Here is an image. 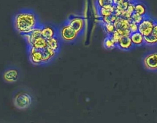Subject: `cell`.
Here are the masks:
<instances>
[{
	"mask_svg": "<svg viewBox=\"0 0 157 123\" xmlns=\"http://www.w3.org/2000/svg\"><path fill=\"white\" fill-rule=\"evenodd\" d=\"M13 24L15 30L21 35L27 34L41 25L37 15L31 9H22L13 18Z\"/></svg>",
	"mask_w": 157,
	"mask_h": 123,
	"instance_id": "6da1fadb",
	"label": "cell"
},
{
	"mask_svg": "<svg viewBox=\"0 0 157 123\" xmlns=\"http://www.w3.org/2000/svg\"><path fill=\"white\" fill-rule=\"evenodd\" d=\"M58 35L63 42L66 43H74L77 41L78 38H80L76 31L65 21L58 26Z\"/></svg>",
	"mask_w": 157,
	"mask_h": 123,
	"instance_id": "7a4b0ae2",
	"label": "cell"
},
{
	"mask_svg": "<svg viewBox=\"0 0 157 123\" xmlns=\"http://www.w3.org/2000/svg\"><path fill=\"white\" fill-rule=\"evenodd\" d=\"M78 34L79 37L82 36L85 31V20L80 15H71L64 21Z\"/></svg>",
	"mask_w": 157,
	"mask_h": 123,
	"instance_id": "3957f363",
	"label": "cell"
},
{
	"mask_svg": "<svg viewBox=\"0 0 157 123\" xmlns=\"http://www.w3.org/2000/svg\"><path fill=\"white\" fill-rule=\"evenodd\" d=\"M32 103L31 95L26 91L18 92L13 97V105L20 110H25L29 107Z\"/></svg>",
	"mask_w": 157,
	"mask_h": 123,
	"instance_id": "277c9868",
	"label": "cell"
},
{
	"mask_svg": "<svg viewBox=\"0 0 157 123\" xmlns=\"http://www.w3.org/2000/svg\"><path fill=\"white\" fill-rule=\"evenodd\" d=\"M143 65L149 71H157V50L150 51L147 53L142 58Z\"/></svg>",
	"mask_w": 157,
	"mask_h": 123,
	"instance_id": "5b68a950",
	"label": "cell"
},
{
	"mask_svg": "<svg viewBox=\"0 0 157 123\" xmlns=\"http://www.w3.org/2000/svg\"><path fill=\"white\" fill-rule=\"evenodd\" d=\"M155 21L148 15L144 17L141 22L138 24V31L144 37L151 34L153 32Z\"/></svg>",
	"mask_w": 157,
	"mask_h": 123,
	"instance_id": "8992f818",
	"label": "cell"
},
{
	"mask_svg": "<svg viewBox=\"0 0 157 123\" xmlns=\"http://www.w3.org/2000/svg\"><path fill=\"white\" fill-rule=\"evenodd\" d=\"M28 53L29 61L34 65H44L42 50H39L33 46H28Z\"/></svg>",
	"mask_w": 157,
	"mask_h": 123,
	"instance_id": "52a82bcc",
	"label": "cell"
},
{
	"mask_svg": "<svg viewBox=\"0 0 157 123\" xmlns=\"http://www.w3.org/2000/svg\"><path fill=\"white\" fill-rule=\"evenodd\" d=\"M58 26L52 24H42L41 28V35L46 40L58 36Z\"/></svg>",
	"mask_w": 157,
	"mask_h": 123,
	"instance_id": "ba28073f",
	"label": "cell"
},
{
	"mask_svg": "<svg viewBox=\"0 0 157 123\" xmlns=\"http://www.w3.org/2000/svg\"><path fill=\"white\" fill-rule=\"evenodd\" d=\"M19 77V71L15 67L7 69L2 73L3 80L9 83H13L17 81Z\"/></svg>",
	"mask_w": 157,
	"mask_h": 123,
	"instance_id": "9c48e42d",
	"label": "cell"
},
{
	"mask_svg": "<svg viewBox=\"0 0 157 123\" xmlns=\"http://www.w3.org/2000/svg\"><path fill=\"white\" fill-rule=\"evenodd\" d=\"M42 26V24H41V25L36 28L35 29H33L29 32L23 35V37L25 39L28 46H32V44H33V42H34V40L36 38L41 36Z\"/></svg>",
	"mask_w": 157,
	"mask_h": 123,
	"instance_id": "30bf717a",
	"label": "cell"
},
{
	"mask_svg": "<svg viewBox=\"0 0 157 123\" xmlns=\"http://www.w3.org/2000/svg\"><path fill=\"white\" fill-rule=\"evenodd\" d=\"M133 47L134 45L131 40L129 36L121 37L117 43V48L124 51L130 50Z\"/></svg>",
	"mask_w": 157,
	"mask_h": 123,
	"instance_id": "8fae6325",
	"label": "cell"
},
{
	"mask_svg": "<svg viewBox=\"0 0 157 123\" xmlns=\"http://www.w3.org/2000/svg\"><path fill=\"white\" fill-rule=\"evenodd\" d=\"M115 9L116 8L115 4L110 5L98 9V13L100 18L107 17L114 14L115 12Z\"/></svg>",
	"mask_w": 157,
	"mask_h": 123,
	"instance_id": "7c38bea8",
	"label": "cell"
},
{
	"mask_svg": "<svg viewBox=\"0 0 157 123\" xmlns=\"http://www.w3.org/2000/svg\"><path fill=\"white\" fill-rule=\"evenodd\" d=\"M47 47L48 48L59 53V51H60L61 43L63 42L61 41L60 38L58 37V35L47 40Z\"/></svg>",
	"mask_w": 157,
	"mask_h": 123,
	"instance_id": "4fadbf2b",
	"label": "cell"
},
{
	"mask_svg": "<svg viewBox=\"0 0 157 123\" xmlns=\"http://www.w3.org/2000/svg\"><path fill=\"white\" fill-rule=\"evenodd\" d=\"M129 37L134 47H139L145 44L144 36L139 31L131 33Z\"/></svg>",
	"mask_w": 157,
	"mask_h": 123,
	"instance_id": "5bb4252c",
	"label": "cell"
},
{
	"mask_svg": "<svg viewBox=\"0 0 157 123\" xmlns=\"http://www.w3.org/2000/svg\"><path fill=\"white\" fill-rule=\"evenodd\" d=\"M134 12L142 16L146 17L147 16V8L146 5L140 1H134Z\"/></svg>",
	"mask_w": 157,
	"mask_h": 123,
	"instance_id": "9a60e30c",
	"label": "cell"
},
{
	"mask_svg": "<svg viewBox=\"0 0 157 123\" xmlns=\"http://www.w3.org/2000/svg\"><path fill=\"white\" fill-rule=\"evenodd\" d=\"M131 22V20L123 18L122 17H118L116 21L113 23L115 29H129V25Z\"/></svg>",
	"mask_w": 157,
	"mask_h": 123,
	"instance_id": "2e32d148",
	"label": "cell"
},
{
	"mask_svg": "<svg viewBox=\"0 0 157 123\" xmlns=\"http://www.w3.org/2000/svg\"><path fill=\"white\" fill-rule=\"evenodd\" d=\"M32 46L39 50L45 49L47 47V40L41 35L34 40Z\"/></svg>",
	"mask_w": 157,
	"mask_h": 123,
	"instance_id": "e0dca14e",
	"label": "cell"
},
{
	"mask_svg": "<svg viewBox=\"0 0 157 123\" xmlns=\"http://www.w3.org/2000/svg\"><path fill=\"white\" fill-rule=\"evenodd\" d=\"M104 47L107 50H112L117 48V43L113 40L110 35H107L103 42Z\"/></svg>",
	"mask_w": 157,
	"mask_h": 123,
	"instance_id": "ac0fdd59",
	"label": "cell"
},
{
	"mask_svg": "<svg viewBox=\"0 0 157 123\" xmlns=\"http://www.w3.org/2000/svg\"><path fill=\"white\" fill-rule=\"evenodd\" d=\"M144 43L148 46L157 45V35L151 33V34L144 37Z\"/></svg>",
	"mask_w": 157,
	"mask_h": 123,
	"instance_id": "d6986e66",
	"label": "cell"
},
{
	"mask_svg": "<svg viewBox=\"0 0 157 123\" xmlns=\"http://www.w3.org/2000/svg\"><path fill=\"white\" fill-rule=\"evenodd\" d=\"M97 9L114 4V0H95Z\"/></svg>",
	"mask_w": 157,
	"mask_h": 123,
	"instance_id": "ffe728a7",
	"label": "cell"
},
{
	"mask_svg": "<svg viewBox=\"0 0 157 123\" xmlns=\"http://www.w3.org/2000/svg\"><path fill=\"white\" fill-rule=\"evenodd\" d=\"M102 27L107 35H111L116 29L113 23H104Z\"/></svg>",
	"mask_w": 157,
	"mask_h": 123,
	"instance_id": "44dd1931",
	"label": "cell"
},
{
	"mask_svg": "<svg viewBox=\"0 0 157 123\" xmlns=\"http://www.w3.org/2000/svg\"><path fill=\"white\" fill-rule=\"evenodd\" d=\"M144 17H142L135 12H134L131 17V21H133L137 24H139V23L141 22V21L143 20Z\"/></svg>",
	"mask_w": 157,
	"mask_h": 123,
	"instance_id": "7402d4cb",
	"label": "cell"
},
{
	"mask_svg": "<svg viewBox=\"0 0 157 123\" xmlns=\"http://www.w3.org/2000/svg\"><path fill=\"white\" fill-rule=\"evenodd\" d=\"M129 29L131 33L138 31V24L131 21L129 25Z\"/></svg>",
	"mask_w": 157,
	"mask_h": 123,
	"instance_id": "603a6c76",
	"label": "cell"
},
{
	"mask_svg": "<svg viewBox=\"0 0 157 123\" xmlns=\"http://www.w3.org/2000/svg\"><path fill=\"white\" fill-rule=\"evenodd\" d=\"M152 33L156 35H157V20L155 21L154 26H153V32Z\"/></svg>",
	"mask_w": 157,
	"mask_h": 123,
	"instance_id": "cb8c5ba5",
	"label": "cell"
},
{
	"mask_svg": "<svg viewBox=\"0 0 157 123\" xmlns=\"http://www.w3.org/2000/svg\"><path fill=\"white\" fill-rule=\"evenodd\" d=\"M121 1H127V2H132L134 1V0H114V4H117L119 2Z\"/></svg>",
	"mask_w": 157,
	"mask_h": 123,
	"instance_id": "d4e9b609",
	"label": "cell"
}]
</instances>
